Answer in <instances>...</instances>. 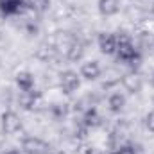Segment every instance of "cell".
<instances>
[{
  "mask_svg": "<svg viewBox=\"0 0 154 154\" xmlns=\"http://www.w3.org/2000/svg\"><path fill=\"white\" fill-rule=\"evenodd\" d=\"M116 39H118V47H116V52H115L116 61L124 63V65H134V63H138L140 61V52L134 47L133 39L129 38L125 32H118Z\"/></svg>",
  "mask_w": 154,
  "mask_h": 154,
  "instance_id": "obj_1",
  "label": "cell"
},
{
  "mask_svg": "<svg viewBox=\"0 0 154 154\" xmlns=\"http://www.w3.org/2000/svg\"><path fill=\"white\" fill-rule=\"evenodd\" d=\"M81 75L75 70H63L59 74V88L65 95H72L81 88Z\"/></svg>",
  "mask_w": 154,
  "mask_h": 154,
  "instance_id": "obj_2",
  "label": "cell"
},
{
  "mask_svg": "<svg viewBox=\"0 0 154 154\" xmlns=\"http://www.w3.org/2000/svg\"><path fill=\"white\" fill-rule=\"evenodd\" d=\"M0 127L5 134H16L18 131H22L23 124H22V118L18 116V113L7 109L0 115Z\"/></svg>",
  "mask_w": 154,
  "mask_h": 154,
  "instance_id": "obj_3",
  "label": "cell"
},
{
  "mask_svg": "<svg viewBox=\"0 0 154 154\" xmlns=\"http://www.w3.org/2000/svg\"><path fill=\"white\" fill-rule=\"evenodd\" d=\"M22 154H50V145L38 136H27L22 142Z\"/></svg>",
  "mask_w": 154,
  "mask_h": 154,
  "instance_id": "obj_4",
  "label": "cell"
},
{
  "mask_svg": "<svg viewBox=\"0 0 154 154\" xmlns=\"http://www.w3.org/2000/svg\"><path fill=\"white\" fill-rule=\"evenodd\" d=\"M97 45L100 54L104 56H115L116 47H118V39H116L115 32H100L97 36Z\"/></svg>",
  "mask_w": 154,
  "mask_h": 154,
  "instance_id": "obj_5",
  "label": "cell"
},
{
  "mask_svg": "<svg viewBox=\"0 0 154 154\" xmlns=\"http://www.w3.org/2000/svg\"><path fill=\"white\" fill-rule=\"evenodd\" d=\"M102 74V66H100V63L97 61V59H88V61H84L82 65H81V68H79V75L81 79H84V81H97L99 77Z\"/></svg>",
  "mask_w": 154,
  "mask_h": 154,
  "instance_id": "obj_6",
  "label": "cell"
},
{
  "mask_svg": "<svg viewBox=\"0 0 154 154\" xmlns=\"http://www.w3.org/2000/svg\"><path fill=\"white\" fill-rule=\"evenodd\" d=\"M14 84L20 91L27 93V91H34L36 90V77L34 74H31L29 70H20L14 75Z\"/></svg>",
  "mask_w": 154,
  "mask_h": 154,
  "instance_id": "obj_7",
  "label": "cell"
},
{
  "mask_svg": "<svg viewBox=\"0 0 154 154\" xmlns=\"http://www.w3.org/2000/svg\"><path fill=\"white\" fill-rule=\"evenodd\" d=\"M122 86L127 93L131 95H136L143 90V79L138 75V74H125L122 77Z\"/></svg>",
  "mask_w": 154,
  "mask_h": 154,
  "instance_id": "obj_8",
  "label": "cell"
},
{
  "mask_svg": "<svg viewBox=\"0 0 154 154\" xmlns=\"http://www.w3.org/2000/svg\"><path fill=\"white\" fill-rule=\"evenodd\" d=\"M39 97H41V95H39L36 90H34V91H27V93L20 91V95H18V106H20L22 109H25V111H32V109L38 106Z\"/></svg>",
  "mask_w": 154,
  "mask_h": 154,
  "instance_id": "obj_9",
  "label": "cell"
},
{
  "mask_svg": "<svg viewBox=\"0 0 154 154\" xmlns=\"http://www.w3.org/2000/svg\"><path fill=\"white\" fill-rule=\"evenodd\" d=\"M25 7V0H0V14L14 16Z\"/></svg>",
  "mask_w": 154,
  "mask_h": 154,
  "instance_id": "obj_10",
  "label": "cell"
},
{
  "mask_svg": "<svg viewBox=\"0 0 154 154\" xmlns=\"http://www.w3.org/2000/svg\"><path fill=\"white\" fill-rule=\"evenodd\" d=\"M122 0H97V9L102 16H115L120 13Z\"/></svg>",
  "mask_w": 154,
  "mask_h": 154,
  "instance_id": "obj_11",
  "label": "cell"
},
{
  "mask_svg": "<svg viewBox=\"0 0 154 154\" xmlns=\"http://www.w3.org/2000/svg\"><path fill=\"white\" fill-rule=\"evenodd\" d=\"M125 102H127V99H125V95H124L122 91H113V93L108 97V109H109L113 115H118V113L124 111Z\"/></svg>",
  "mask_w": 154,
  "mask_h": 154,
  "instance_id": "obj_12",
  "label": "cell"
},
{
  "mask_svg": "<svg viewBox=\"0 0 154 154\" xmlns=\"http://www.w3.org/2000/svg\"><path fill=\"white\" fill-rule=\"evenodd\" d=\"M86 129H93V127H99L102 124V118L99 115V111L95 108H88L82 115V122H81Z\"/></svg>",
  "mask_w": 154,
  "mask_h": 154,
  "instance_id": "obj_13",
  "label": "cell"
},
{
  "mask_svg": "<svg viewBox=\"0 0 154 154\" xmlns=\"http://www.w3.org/2000/svg\"><path fill=\"white\" fill-rule=\"evenodd\" d=\"M82 56H84V45L81 41H72L66 48V57L70 61H79L82 59Z\"/></svg>",
  "mask_w": 154,
  "mask_h": 154,
  "instance_id": "obj_14",
  "label": "cell"
},
{
  "mask_svg": "<svg viewBox=\"0 0 154 154\" xmlns=\"http://www.w3.org/2000/svg\"><path fill=\"white\" fill-rule=\"evenodd\" d=\"M143 124H145V129H147V131L154 133V109H151V111L145 115V118H143Z\"/></svg>",
  "mask_w": 154,
  "mask_h": 154,
  "instance_id": "obj_15",
  "label": "cell"
},
{
  "mask_svg": "<svg viewBox=\"0 0 154 154\" xmlns=\"http://www.w3.org/2000/svg\"><path fill=\"white\" fill-rule=\"evenodd\" d=\"M111 154H136V149L133 145H120L115 152H111Z\"/></svg>",
  "mask_w": 154,
  "mask_h": 154,
  "instance_id": "obj_16",
  "label": "cell"
},
{
  "mask_svg": "<svg viewBox=\"0 0 154 154\" xmlns=\"http://www.w3.org/2000/svg\"><path fill=\"white\" fill-rule=\"evenodd\" d=\"M5 154H22V152H20V151H7Z\"/></svg>",
  "mask_w": 154,
  "mask_h": 154,
  "instance_id": "obj_17",
  "label": "cell"
},
{
  "mask_svg": "<svg viewBox=\"0 0 154 154\" xmlns=\"http://www.w3.org/2000/svg\"><path fill=\"white\" fill-rule=\"evenodd\" d=\"M152 84H154V72H152Z\"/></svg>",
  "mask_w": 154,
  "mask_h": 154,
  "instance_id": "obj_18",
  "label": "cell"
},
{
  "mask_svg": "<svg viewBox=\"0 0 154 154\" xmlns=\"http://www.w3.org/2000/svg\"><path fill=\"white\" fill-rule=\"evenodd\" d=\"M152 45H154V39H152Z\"/></svg>",
  "mask_w": 154,
  "mask_h": 154,
  "instance_id": "obj_19",
  "label": "cell"
}]
</instances>
